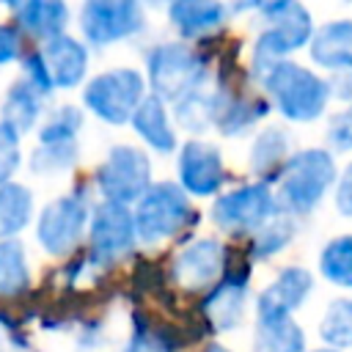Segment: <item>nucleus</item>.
Wrapping results in <instances>:
<instances>
[{
    "mask_svg": "<svg viewBox=\"0 0 352 352\" xmlns=\"http://www.w3.org/2000/svg\"><path fill=\"white\" fill-rule=\"evenodd\" d=\"M275 209L289 217L311 214L336 182V160L327 148H305L286 160L278 173Z\"/></svg>",
    "mask_w": 352,
    "mask_h": 352,
    "instance_id": "nucleus-1",
    "label": "nucleus"
},
{
    "mask_svg": "<svg viewBox=\"0 0 352 352\" xmlns=\"http://www.w3.org/2000/svg\"><path fill=\"white\" fill-rule=\"evenodd\" d=\"M256 11L264 19V30L253 44V74L261 77L272 63L286 60L289 52L300 50L314 36V22L305 6L280 0V3H258Z\"/></svg>",
    "mask_w": 352,
    "mask_h": 352,
    "instance_id": "nucleus-2",
    "label": "nucleus"
},
{
    "mask_svg": "<svg viewBox=\"0 0 352 352\" xmlns=\"http://www.w3.org/2000/svg\"><path fill=\"white\" fill-rule=\"evenodd\" d=\"M261 88L272 99V104L289 118V121H316L327 107V82L294 63V60H278L272 63L261 77Z\"/></svg>",
    "mask_w": 352,
    "mask_h": 352,
    "instance_id": "nucleus-3",
    "label": "nucleus"
},
{
    "mask_svg": "<svg viewBox=\"0 0 352 352\" xmlns=\"http://www.w3.org/2000/svg\"><path fill=\"white\" fill-rule=\"evenodd\" d=\"M135 234L146 245H160L165 239L179 236L198 220V212L190 204V195L176 182H154L138 201L135 212Z\"/></svg>",
    "mask_w": 352,
    "mask_h": 352,
    "instance_id": "nucleus-4",
    "label": "nucleus"
},
{
    "mask_svg": "<svg viewBox=\"0 0 352 352\" xmlns=\"http://www.w3.org/2000/svg\"><path fill=\"white\" fill-rule=\"evenodd\" d=\"M146 72L151 96L160 102H179L190 91L201 88L206 77V58L192 44L165 41L146 55Z\"/></svg>",
    "mask_w": 352,
    "mask_h": 352,
    "instance_id": "nucleus-5",
    "label": "nucleus"
},
{
    "mask_svg": "<svg viewBox=\"0 0 352 352\" xmlns=\"http://www.w3.org/2000/svg\"><path fill=\"white\" fill-rule=\"evenodd\" d=\"M143 96H146V80L138 69L102 72L82 91L85 107L107 124H126L135 107L143 102Z\"/></svg>",
    "mask_w": 352,
    "mask_h": 352,
    "instance_id": "nucleus-6",
    "label": "nucleus"
},
{
    "mask_svg": "<svg viewBox=\"0 0 352 352\" xmlns=\"http://www.w3.org/2000/svg\"><path fill=\"white\" fill-rule=\"evenodd\" d=\"M96 184L110 204H138L151 187V162L138 146H113L96 170Z\"/></svg>",
    "mask_w": 352,
    "mask_h": 352,
    "instance_id": "nucleus-7",
    "label": "nucleus"
},
{
    "mask_svg": "<svg viewBox=\"0 0 352 352\" xmlns=\"http://www.w3.org/2000/svg\"><path fill=\"white\" fill-rule=\"evenodd\" d=\"M275 195L272 187L264 182L242 184L231 192H223L212 204V220L220 231L231 236L256 234L272 214H275Z\"/></svg>",
    "mask_w": 352,
    "mask_h": 352,
    "instance_id": "nucleus-8",
    "label": "nucleus"
},
{
    "mask_svg": "<svg viewBox=\"0 0 352 352\" xmlns=\"http://www.w3.org/2000/svg\"><path fill=\"white\" fill-rule=\"evenodd\" d=\"M138 242L129 206L102 201L88 217V250L96 267H110L132 253Z\"/></svg>",
    "mask_w": 352,
    "mask_h": 352,
    "instance_id": "nucleus-9",
    "label": "nucleus"
},
{
    "mask_svg": "<svg viewBox=\"0 0 352 352\" xmlns=\"http://www.w3.org/2000/svg\"><path fill=\"white\" fill-rule=\"evenodd\" d=\"M88 228V204L82 195H60L50 201L36 223L38 245L50 256L72 253Z\"/></svg>",
    "mask_w": 352,
    "mask_h": 352,
    "instance_id": "nucleus-10",
    "label": "nucleus"
},
{
    "mask_svg": "<svg viewBox=\"0 0 352 352\" xmlns=\"http://www.w3.org/2000/svg\"><path fill=\"white\" fill-rule=\"evenodd\" d=\"M143 25V8L132 0H91L80 11V30L94 47H107L118 38H129L140 33Z\"/></svg>",
    "mask_w": 352,
    "mask_h": 352,
    "instance_id": "nucleus-11",
    "label": "nucleus"
},
{
    "mask_svg": "<svg viewBox=\"0 0 352 352\" xmlns=\"http://www.w3.org/2000/svg\"><path fill=\"white\" fill-rule=\"evenodd\" d=\"M228 267V250L214 242V239H192L190 245H184L173 261H170V275L173 283L190 294L198 292H209L220 275Z\"/></svg>",
    "mask_w": 352,
    "mask_h": 352,
    "instance_id": "nucleus-12",
    "label": "nucleus"
},
{
    "mask_svg": "<svg viewBox=\"0 0 352 352\" xmlns=\"http://www.w3.org/2000/svg\"><path fill=\"white\" fill-rule=\"evenodd\" d=\"M248 283H250V270L248 267H226L220 280L204 294L201 314L206 324L214 333H231L242 316H245V302H248Z\"/></svg>",
    "mask_w": 352,
    "mask_h": 352,
    "instance_id": "nucleus-13",
    "label": "nucleus"
},
{
    "mask_svg": "<svg viewBox=\"0 0 352 352\" xmlns=\"http://www.w3.org/2000/svg\"><path fill=\"white\" fill-rule=\"evenodd\" d=\"M179 187L187 195H214L226 182V165L220 148L206 140H187L179 148Z\"/></svg>",
    "mask_w": 352,
    "mask_h": 352,
    "instance_id": "nucleus-14",
    "label": "nucleus"
},
{
    "mask_svg": "<svg viewBox=\"0 0 352 352\" xmlns=\"http://www.w3.org/2000/svg\"><path fill=\"white\" fill-rule=\"evenodd\" d=\"M36 52V60L44 72V80L50 88H74L82 82L88 72V50L82 41L72 36H55L44 41Z\"/></svg>",
    "mask_w": 352,
    "mask_h": 352,
    "instance_id": "nucleus-15",
    "label": "nucleus"
},
{
    "mask_svg": "<svg viewBox=\"0 0 352 352\" xmlns=\"http://www.w3.org/2000/svg\"><path fill=\"white\" fill-rule=\"evenodd\" d=\"M212 96H214V118H212V124L228 138L242 135L258 118H264L270 113V102L264 96H256V94H248L242 88H234L231 80H220V85H217V91H212Z\"/></svg>",
    "mask_w": 352,
    "mask_h": 352,
    "instance_id": "nucleus-16",
    "label": "nucleus"
},
{
    "mask_svg": "<svg viewBox=\"0 0 352 352\" xmlns=\"http://www.w3.org/2000/svg\"><path fill=\"white\" fill-rule=\"evenodd\" d=\"M231 6L226 3H204V0H179L168 6V19L170 25L184 36V38H209L228 22Z\"/></svg>",
    "mask_w": 352,
    "mask_h": 352,
    "instance_id": "nucleus-17",
    "label": "nucleus"
},
{
    "mask_svg": "<svg viewBox=\"0 0 352 352\" xmlns=\"http://www.w3.org/2000/svg\"><path fill=\"white\" fill-rule=\"evenodd\" d=\"M311 60L327 72H352V19H333L311 36Z\"/></svg>",
    "mask_w": 352,
    "mask_h": 352,
    "instance_id": "nucleus-18",
    "label": "nucleus"
},
{
    "mask_svg": "<svg viewBox=\"0 0 352 352\" xmlns=\"http://www.w3.org/2000/svg\"><path fill=\"white\" fill-rule=\"evenodd\" d=\"M253 352H305V336L292 314L256 308Z\"/></svg>",
    "mask_w": 352,
    "mask_h": 352,
    "instance_id": "nucleus-19",
    "label": "nucleus"
},
{
    "mask_svg": "<svg viewBox=\"0 0 352 352\" xmlns=\"http://www.w3.org/2000/svg\"><path fill=\"white\" fill-rule=\"evenodd\" d=\"M314 278L305 267H283L278 278L258 294L256 308L261 311H280V314H294L305 297L311 294Z\"/></svg>",
    "mask_w": 352,
    "mask_h": 352,
    "instance_id": "nucleus-20",
    "label": "nucleus"
},
{
    "mask_svg": "<svg viewBox=\"0 0 352 352\" xmlns=\"http://www.w3.org/2000/svg\"><path fill=\"white\" fill-rule=\"evenodd\" d=\"M14 11V28L22 33H30L36 38L50 41L55 36H63V28L69 25V8L63 3H52V0H28V3H16L11 6Z\"/></svg>",
    "mask_w": 352,
    "mask_h": 352,
    "instance_id": "nucleus-21",
    "label": "nucleus"
},
{
    "mask_svg": "<svg viewBox=\"0 0 352 352\" xmlns=\"http://www.w3.org/2000/svg\"><path fill=\"white\" fill-rule=\"evenodd\" d=\"M132 126L135 132L160 154H170L176 148V132L168 124V113H165V102H160L157 96L146 94L143 102L135 107L132 113Z\"/></svg>",
    "mask_w": 352,
    "mask_h": 352,
    "instance_id": "nucleus-22",
    "label": "nucleus"
},
{
    "mask_svg": "<svg viewBox=\"0 0 352 352\" xmlns=\"http://www.w3.org/2000/svg\"><path fill=\"white\" fill-rule=\"evenodd\" d=\"M289 157H292V138L280 126H267L264 132H258L250 148V168L256 176H261L264 184H270L278 179Z\"/></svg>",
    "mask_w": 352,
    "mask_h": 352,
    "instance_id": "nucleus-23",
    "label": "nucleus"
},
{
    "mask_svg": "<svg viewBox=\"0 0 352 352\" xmlns=\"http://www.w3.org/2000/svg\"><path fill=\"white\" fill-rule=\"evenodd\" d=\"M38 113H41V94H36L22 77L14 85H8L6 99H3V118H0V124H6L16 135H25L38 121Z\"/></svg>",
    "mask_w": 352,
    "mask_h": 352,
    "instance_id": "nucleus-24",
    "label": "nucleus"
},
{
    "mask_svg": "<svg viewBox=\"0 0 352 352\" xmlns=\"http://www.w3.org/2000/svg\"><path fill=\"white\" fill-rule=\"evenodd\" d=\"M33 214V195L25 184H0V242L14 239Z\"/></svg>",
    "mask_w": 352,
    "mask_h": 352,
    "instance_id": "nucleus-25",
    "label": "nucleus"
},
{
    "mask_svg": "<svg viewBox=\"0 0 352 352\" xmlns=\"http://www.w3.org/2000/svg\"><path fill=\"white\" fill-rule=\"evenodd\" d=\"M28 286H30V270H28L22 242L3 239L0 242V297H16L28 292Z\"/></svg>",
    "mask_w": 352,
    "mask_h": 352,
    "instance_id": "nucleus-26",
    "label": "nucleus"
},
{
    "mask_svg": "<svg viewBox=\"0 0 352 352\" xmlns=\"http://www.w3.org/2000/svg\"><path fill=\"white\" fill-rule=\"evenodd\" d=\"M294 231H297L294 217L275 212V214H272V217L253 234L250 256H253V258H270V256L280 253V250L294 239Z\"/></svg>",
    "mask_w": 352,
    "mask_h": 352,
    "instance_id": "nucleus-27",
    "label": "nucleus"
},
{
    "mask_svg": "<svg viewBox=\"0 0 352 352\" xmlns=\"http://www.w3.org/2000/svg\"><path fill=\"white\" fill-rule=\"evenodd\" d=\"M319 270L333 286L352 289V234L336 236L322 248Z\"/></svg>",
    "mask_w": 352,
    "mask_h": 352,
    "instance_id": "nucleus-28",
    "label": "nucleus"
},
{
    "mask_svg": "<svg viewBox=\"0 0 352 352\" xmlns=\"http://www.w3.org/2000/svg\"><path fill=\"white\" fill-rule=\"evenodd\" d=\"M173 116H176V124L187 132H204L206 126H212V118H214V96L195 88L190 91L187 96H182L179 102H173Z\"/></svg>",
    "mask_w": 352,
    "mask_h": 352,
    "instance_id": "nucleus-29",
    "label": "nucleus"
},
{
    "mask_svg": "<svg viewBox=\"0 0 352 352\" xmlns=\"http://www.w3.org/2000/svg\"><path fill=\"white\" fill-rule=\"evenodd\" d=\"M319 336L322 341L330 344V349L352 346V300L349 297L333 300L327 305L322 324H319Z\"/></svg>",
    "mask_w": 352,
    "mask_h": 352,
    "instance_id": "nucleus-30",
    "label": "nucleus"
},
{
    "mask_svg": "<svg viewBox=\"0 0 352 352\" xmlns=\"http://www.w3.org/2000/svg\"><path fill=\"white\" fill-rule=\"evenodd\" d=\"M77 160V140H52L38 143V148L30 157V170L36 173H55L72 168Z\"/></svg>",
    "mask_w": 352,
    "mask_h": 352,
    "instance_id": "nucleus-31",
    "label": "nucleus"
},
{
    "mask_svg": "<svg viewBox=\"0 0 352 352\" xmlns=\"http://www.w3.org/2000/svg\"><path fill=\"white\" fill-rule=\"evenodd\" d=\"M80 124H82V113H80L77 107H69V104H66V107H58V110L47 118V124L41 126V132H38V143L74 140Z\"/></svg>",
    "mask_w": 352,
    "mask_h": 352,
    "instance_id": "nucleus-32",
    "label": "nucleus"
},
{
    "mask_svg": "<svg viewBox=\"0 0 352 352\" xmlns=\"http://www.w3.org/2000/svg\"><path fill=\"white\" fill-rule=\"evenodd\" d=\"M124 352H173V341L151 324H138Z\"/></svg>",
    "mask_w": 352,
    "mask_h": 352,
    "instance_id": "nucleus-33",
    "label": "nucleus"
},
{
    "mask_svg": "<svg viewBox=\"0 0 352 352\" xmlns=\"http://www.w3.org/2000/svg\"><path fill=\"white\" fill-rule=\"evenodd\" d=\"M327 143L336 151H352V104L333 113L327 121Z\"/></svg>",
    "mask_w": 352,
    "mask_h": 352,
    "instance_id": "nucleus-34",
    "label": "nucleus"
},
{
    "mask_svg": "<svg viewBox=\"0 0 352 352\" xmlns=\"http://www.w3.org/2000/svg\"><path fill=\"white\" fill-rule=\"evenodd\" d=\"M19 168V135L0 124V184H8Z\"/></svg>",
    "mask_w": 352,
    "mask_h": 352,
    "instance_id": "nucleus-35",
    "label": "nucleus"
},
{
    "mask_svg": "<svg viewBox=\"0 0 352 352\" xmlns=\"http://www.w3.org/2000/svg\"><path fill=\"white\" fill-rule=\"evenodd\" d=\"M19 50H22V33L14 25L0 22V66L19 58Z\"/></svg>",
    "mask_w": 352,
    "mask_h": 352,
    "instance_id": "nucleus-36",
    "label": "nucleus"
},
{
    "mask_svg": "<svg viewBox=\"0 0 352 352\" xmlns=\"http://www.w3.org/2000/svg\"><path fill=\"white\" fill-rule=\"evenodd\" d=\"M336 206L341 214L352 217V162L344 168V173L338 176V187H336Z\"/></svg>",
    "mask_w": 352,
    "mask_h": 352,
    "instance_id": "nucleus-37",
    "label": "nucleus"
},
{
    "mask_svg": "<svg viewBox=\"0 0 352 352\" xmlns=\"http://www.w3.org/2000/svg\"><path fill=\"white\" fill-rule=\"evenodd\" d=\"M327 82V94L344 102H352V72H336Z\"/></svg>",
    "mask_w": 352,
    "mask_h": 352,
    "instance_id": "nucleus-38",
    "label": "nucleus"
},
{
    "mask_svg": "<svg viewBox=\"0 0 352 352\" xmlns=\"http://www.w3.org/2000/svg\"><path fill=\"white\" fill-rule=\"evenodd\" d=\"M204 352H231L228 346H223V344H217V341H212V344H206L204 346Z\"/></svg>",
    "mask_w": 352,
    "mask_h": 352,
    "instance_id": "nucleus-39",
    "label": "nucleus"
},
{
    "mask_svg": "<svg viewBox=\"0 0 352 352\" xmlns=\"http://www.w3.org/2000/svg\"><path fill=\"white\" fill-rule=\"evenodd\" d=\"M314 352H338V349H330V346H324V349H314Z\"/></svg>",
    "mask_w": 352,
    "mask_h": 352,
    "instance_id": "nucleus-40",
    "label": "nucleus"
}]
</instances>
